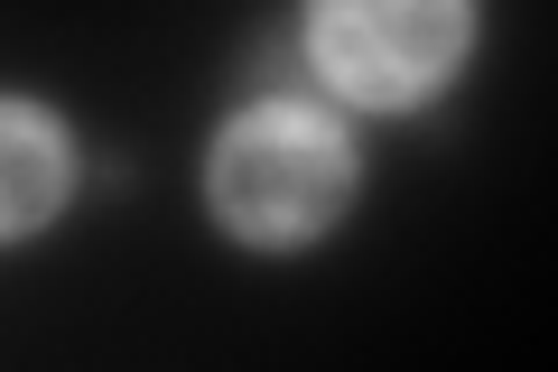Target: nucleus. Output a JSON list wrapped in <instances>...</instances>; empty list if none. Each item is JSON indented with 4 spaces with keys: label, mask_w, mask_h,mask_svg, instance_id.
I'll list each match as a JSON object with an SVG mask.
<instances>
[{
    "label": "nucleus",
    "mask_w": 558,
    "mask_h": 372,
    "mask_svg": "<svg viewBox=\"0 0 558 372\" xmlns=\"http://www.w3.org/2000/svg\"><path fill=\"white\" fill-rule=\"evenodd\" d=\"M205 196L215 224L242 242H317L354 196V140L307 103H252L215 131L205 158Z\"/></svg>",
    "instance_id": "1"
},
{
    "label": "nucleus",
    "mask_w": 558,
    "mask_h": 372,
    "mask_svg": "<svg viewBox=\"0 0 558 372\" xmlns=\"http://www.w3.org/2000/svg\"><path fill=\"white\" fill-rule=\"evenodd\" d=\"M475 0H307V57L344 103H428L465 65Z\"/></svg>",
    "instance_id": "2"
},
{
    "label": "nucleus",
    "mask_w": 558,
    "mask_h": 372,
    "mask_svg": "<svg viewBox=\"0 0 558 372\" xmlns=\"http://www.w3.org/2000/svg\"><path fill=\"white\" fill-rule=\"evenodd\" d=\"M65 187H75V149H65L57 112L0 94V242L38 233V224L65 205Z\"/></svg>",
    "instance_id": "3"
}]
</instances>
